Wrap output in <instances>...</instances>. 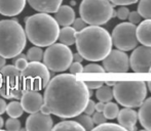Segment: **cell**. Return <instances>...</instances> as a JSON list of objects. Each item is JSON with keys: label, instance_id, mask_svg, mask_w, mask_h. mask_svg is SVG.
I'll use <instances>...</instances> for the list:
<instances>
[{"label": "cell", "instance_id": "6da1fadb", "mask_svg": "<svg viewBox=\"0 0 151 131\" xmlns=\"http://www.w3.org/2000/svg\"><path fill=\"white\" fill-rule=\"evenodd\" d=\"M88 88L73 74H60L48 81L43 103L50 114L67 119L81 114L90 99Z\"/></svg>", "mask_w": 151, "mask_h": 131}, {"label": "cell", "instance_id": "7a4b0ae2", "mask_svg": "<svg viewBox=\"0 0 151 131\" xmlns=\"http://www.w3.org/2000/svg\"><path fill=\"white\" fill-rule=\"evenodd\" d=\"M76 49L83 60L102 61L112 49V38L106 29L90 26L76 33Z\"/></svg>", "mask_w": 151, "mask_h": 131}, {"label": "cell", "instance_id": "3957f363", "mask_svg": "<svg viewBox=\"0 0 151 131\" xmlns=\"http://www.w3.org/2000/svg\"><path fill=\"white\" fill-rule=\"evenodd\" d=\"M25 33L32 44L46 47L59 38L60 27L54 16L45 12H38L25 18Z\"/></svg>", "mask_w": 151, "mask_h": 131}, {"label": "cell", "instance_id": "277c9868", "mask_svg": "<svg viewBox=\"0 0 151 131\" xmlns=\"http://www.w3.org/2000/svg\"><path fill=\"white\" fill-rule=\"evenodd\" d=\"M27 36L23 27L14 20L0 21V56L12 58L25 49Z\"/></svg>", "mask_w": 151, "mask_h": 131}, {"label": "cell", "instance_id": "5b68a950", "mask_svg": "<svg viewBox=\"0 0 151 131\" xmlns=\"http://www.w3.org/2000/svg\"><path fill=\"white\" fill-rule=\"evenodd\" d=\"M113 98L125 108H138L147 96V85L143 81H119L113 85Z\"/></svg>", "mask_w": 151, "mask_h": 131}, {"label": "cell", "instance_id": "8992f818", "mask_svg": "<svg viewBox=\"0 0 151 131\" xmlns=\"http://www.w3.org/2000/svg\"><path fill=\"white\" fill-rule=\"evenodd\" d=\"M114 6L109 0H82L79 6L80 18L88 25L101 26L113 18Z\"/></svg>", "mask_w": 151, "mask_h": 131}, {"label": "cell", "instance_id": "52a82bcc", "mask_svg": "<svg viewBox=\"0 0 151 131\" xmlns=\"http://www.w3.org/2000/svg\"><path fill=\"white\" fill-rule=\"evenodd\" d=\"M25 91L22 74L14 65L0 69V95L7 99H20Z\"/></svg>", "mask_w": 151, "mask_h": 131}, {"label": "cell", "instance_id": "ba28073f", "mask_svg": "<svg viewBox=\"0 0 151 131\" xmlns=\"http://www.w3.org/2000/svg\"><path fill=\"white\" fill-rule=\"evenodd\" d=\"M43 64L52 72H64L73 62V53L63 43H52L43 52Z\"/></svg>", "mask_w": 151, "mask_h": 131}, {"label": "cell", "instance_id": "9c48e42d", "mask_svg": "<svg viewBox=\"0 0 151 131\" xmlns=\"http://www.w3.org/2000/svg\"><path fill=\"white\" fill-rule=\"evenodd\" d=\"M25 90H39L45 88L50 74L46 66L40 62H30L21 72Z\"/></svg>", "mask_w": 151, "mask_h": 131}, {"label": "cell", "instance_id": "30bf717a", "mask_svg": "<svg viewBox=\"0 0 151 131\" xmlns=\"http://www.w3.org/2000/svg\"><path fill=\"white\" fill-rule=\"evenodd\" d=\"M136 25L129 22L118 24L112 32V44L122 51L133 50L139 42L136 36Z\"/></svg>", "mask_w": 151, "mask_h": 131}, {"label": "cell", "instance_id": "8fae6325", "mask_svg": "<svg viewBox=\"0 0 151 131\" xmlns=\"http://www.w3.org/2000/svg\"><path fill=\"white\" fill-rule=\"evenodd\" d=\"M102 61V67L107 73H127L129 69V56L119 49L110 50L109 53Z\"/></svg>", "mask_w": 151, "mask_h": 131}, {"label": "cell", "instance_id": "7c38bea8", "mask_svg": "<svg viewBox=\"0 0 151 131\" xmlns=\"http://www.w3.org/2000/svg\"><path fill=\"white\" fill-rule=\"evenodd\" d=\"M129 67L136 73H147L151 67V46H137L129 56Z\"/></svg>", "mask_w": 151, "mask_h": 131}, {"label": "cell", "instance_id": "4fadbf2b", "mask_svg": "<svg viewBox=\"0 0 151 131\" xmlns=\"http://www.w3.org/2000/svg\"><path fill=\"white\" fill-rule=\"evenodd\" d=\"M54 127V121L50 115L42 113H33L26 120V130L28 131H50Z\"/></svg>", "mask_w": 151, "mask_h": 131}, {"label": "cell", "instance_id": "5bb4252c", "mask_svg": "<svg viewBox=\"0 0 151 131\" xmlns=\"http://www.w3.org/2000/svg\"><path fill=\"white\" fill-rule=\"evenodd\" d=\"M20 99L24 112L29 114L39 112L40 107L43 105V96L36 90H25Z\"/></svg>", "mask_w": 151, "mask_h": 131}, {"label": "cell", "instance_id": "9a60e30c", "mask_svg": "<svg viewBox=\"0 0 151 131\" xmlns=\"http://www.w3.org/2000/svg\"><path fill=\"white\" fill-rule=\"evenodd\" d=\"M116 118L118 124L125 130H137L136 124L138 120V113L132 108H124L120 110Z\"/></svg>", "mask_w": 151, "mask_h": 131}, {"label": "cell", "instance_id": "2e32d148", "mask_svg": "<svg viewBox=\"0 0 151 131\" xmlns=\"http://www.w3.org/2000/svg\"><path fill=\"white\" fill-rule=\"evenodd\" d=\"M26 0H0V14L5 16H16L24 10Z\"/></svg>", "mask_w": 151, "mask_h": 131}, {"label": "cell", "instance_id": "e0dca14e", "mask_svg": "<svg viewBox=\"0 0 151 131\" xmlns=\"http://www.w3.org/2000/svg\"><path fill=\"white\" fill-rule=\"evenodd\" d=\"M29 5L38 12L55 14L61 6L63 0H27Z\"/></svg>", "mask_w": 151, "mask_h": 131}, {"label": "cell", "instance_id": "ac0fdd59", "mask_svg": "<svg viewBox=\"0 0 151 131\" xmlns=\"http://www.w3.org/2000/svg\"><path fill=\"white\" fill-rule=\"evenodd\" d=\"M55 20L59 24V26L66 27L72 25L75 20V11L69 5H61L55 12Z\"/></svg>", "mask_w": 151, "mask_h": 131}, {"label": "cell", "instance_id": "d6986e66", "mask_svg": "<svg viewBox=\"0 0 151 131\" xmlns=\"http://www.w3.org/2000/svg\"><path fill=\"white\" fill-rule=\"evenodd\" d=\"M136 28V36L142 45L151 46V20L145 19V21L139 23Z\"/></svg>", "mask_w": 151, "mask_h": 131}, {"label": "cell", "instance_id": "ffe728a7", "mask_svg": "<svg viewBox=\"0 0 151 131\" xmlns=\"http://www.w3.org/2000/svg\"><path fill=\"white\" fill-rule=\"evenodd\" d=\"M139 108L138 119L142 127L147 130H151V98L145 99Z\"/></svg>", "mask_w": 151, "mask_h": 131}, {"label": "cell", "instance_id": "44dd1931", "mask_svg": "<svg viewBox=\"0 0 151 131\" xmlns=\"http://www.w3.org/2000/svg\"><path fill=\"white\" fill-rule=\"evenodd\" d=\"M76 30L73 27L70 26H66L64 27L62 30H60L59 33V38L61 43L65 44L67 46L73 45L75 44V40H76Z\"/></svg>", "mask_w": 151, "mask_h": 131}, {"label": "cell", "instance_id": "7402d4cb", "mask_svg": "<svg viewBox=\"0 0 151 131\" xmlns=\"http://www.w3.org/2000/svg\"><path fill=\"white\" fill-rule=\"evenodd\" d=\"M96 96L99 101L108 103V101H111L113 98V90L110 88V86L102 85L101 87L98 88L97 92H96Z\"/></svg>", "mask_w": 151, "mask_h": 131}, {"label": "cell", "instance_id": "603a6c76", "mask_svg": "<svg viewBox=\"0 0 151 131\" xmlns=\"http://www.w3.org/2000/svg\"><path fill=\"white\" fill-rule=\"evenodd\" d=\"M5 112L7 113V115L9 117L12 118H20L21 116L24 113V110H23V107L21 105V103L17 100L10 101L8 105H6V110Z\"/></svg>", "mask_w": 151, "mask_h": 131}, {"label": "cell", "instance_id": "cb8c5ba5", "mask_svg": "<svg viewBox=\"0 0 151 131\" xmlns=\"http://www.w3.org/2000/svg\"><path fill=\"white\" fill-rule=\"evenodd\" d=\"M52 130H77V131H83V127L77 123L76 121H62L58 123L56 126L52 127Z\"/></svg>", "mask_w": 151, "mask_h": 131}, {"label": "cell", "instance_id": "d4e9b609", "mask_svg": "<svg viewBox=\"0 0 151 131\" xmlns=\"http://www.w3.org/2000/svg\"><path fill=\"white\" fill-rule=\"evenodd\" d=\"M118 112H119V108H118L117 103H114L112 101H108L105 103V108H104L103 114L108 120H113L117 117Z\"/></svg>", "mask_w": 151, "mask_h": 131}, {"label": "cell", "instance_id": "484cf974", "mask_svg": "<svg viewBox=\"0 0 151 131\" xmlns=\"http://www.w3.org/2000/svg\"><path fill=\"white\" fill-rule=\"evenodd\" d=\"M138 12L142 18L151 20V0H140L138 4Z\"/></svg>", "mask_w": 151, "mask_h": 131}, {"label": "cell", "instance_id": "4316f807", "mask_svg": "<svg viewBox=\"0 0 151 131\" xmlns=\"http://www.w3.org/2000/svg\"><path fill=\"white\" fill-rule=\"evenodd\" d=\"M42 56H43V51L39 46L36 45L34 47H31L26 54V58L29 62H41Z\"/></svg>", "mask_w": 151, "mask_h": 131}, {"label": "cell", "instance_id": "83f0119b", "mask_svg": "<svg viewBox=\"0 0 151 131\" xmlns=\"http://www.w3.org/2000/svg\"><path fill=\"white\" fill-rule=\"evenodd\" d=\"M74 118H75V121L83 127L84 130H93V127H95L93 121L90 115H86H86H80L79 114V115Z\"/></svg>", "mask_w": 151, "mask_h": 131}, {"label": "cell", "instance_id": "f1b7e54d", "mask_svg": "<svg viewBox=\"0 0 151 131\" xmlns=\"http://www.w3.org/2000/svg\"><path fill=\"white\" fill-rule=\"evenodd\" d=\"M14 58H16L14 60V66L19 71L22 72L23 70L27 67V65H28V60H27V58H26V54H23L22 52H21L20 54L16 56Z\"/></svg>", "mask_w": 151, "mask_h": 131}, {"label": "cell", "instance_id": "f546056e", "mask_svg": "<svg viewBox=\"0 0 151 131\" xmlns=\"http://www.w3.org/2000/svg\"><path fill=\"white\" fill-rule=\"evenodd\" d=\"M93 130H116V131H122L125 130L123 127H121L119 124H114V123H107L104 122L102 124H99L96 127H93Z\"/></svg>", "mask_w": 151, "mask_h": 131}, {"label": "cell", "instance_id": "4dcf8cb0", "mask_svg": "<svg viewBox=\"0 0 151 131\" xmlns=\"http://www.w3.org/2000/svg\"><path fill=\"white\" fill-rule=\"evenodd\" d=\"M5 128L7 130H12L17 131L21 129V122L18 120V118H12L10 117L7 121L5 122Z\"/></svg>", "mask_w": 151, "mask_h": 131}, {"label": "cell", "instance_id": "1f68e13d", "mask_svg": "<svg viewBox=\"0 0 151 131\" xmlns=\"http://www.w3.org/2000/svg\"><path fill=\"white\" fill-rule=\"evenodd\" d=\"M82 73H105V70L98 64H88L83 68Z\"/></svg>", "mask_w": 151, "mask_h": 131}, {"label": "cell", "instance_id": "d6a6232c", "mask_svg": "<svg viewBox=\"0 0 151 131\" xmlns=\"http://www.w3.org/2000/svg\"><path fill=\"white\" fill-rule=\"evenodd\" d=\"M129 14V10L127 7V5H120V7L117 8V10H116V18H118L121 21H124L127 19Z\"/></svg>", "mask_w": 151, "mask_h": 131}, {"label": "cell", "instance_id": "836d02e7", "mask_svg": "<svg viewBox=\"0 0 151 131\" xmlns=\"http://www.w3.org/2000/svg\"><path fill=\"white\" fill-rule=\"evenodd\" d=\"M93 121L95 125H99V124H102L104 122H106V117L104 116L103 112H96V113L93 114Z\"/></svg>", "mask_w": 151, "mask_h": 131}, {"label": "cell", "instance_id": "e575fe53", "mask_svg": "<svg viewBox=\"0 0 151 131\" xmlns=\"http://www.w3.org/2000/svg\"><path fill=\"white\" fill-rule=\"evenodd\" d=\"M127 19H129V23H132V24H134V25H137V24H139V23L141 22L142 16L137 10V11H129Z\"/></svg>", "mask_w": 151, "mask_h": 131}, {"label": "cell", "instance_id": "d590c367", "mask_svg": "<svg viewBox=\"0 0 151 131\" xmlns=\"http://www.w3.org/2000/svg\"><path fill=\"white\" fill-rule=\"evenodd\" d=\"M69 71H70V74H79V73H82L83 71V67H82L81 63H78V62H73L71 63L69 67Z\"/></svg>", "mask_w": 151, "mask_h": 131}, {"label": "cell", "instance_id": "8d00e7d4", "mask_svg": "<svg viewBox=\"0 0 151 131\" xmlns=\"http://www.w3.org/2000/svg\"><path fill=\"white\" fill-rule=\"evenodd\" d=\"M72 25H73V28L76 30V32H79V31H81L83 28H86L88 24H86V23L84 22L81 18H78V19H75V20L73 21Z\"/></svg>", "mask_w": 151, "mask_h": 131}, {"label": "cell", "instance_id": "74e56055", "mask_svg": "<svg viewBox=\"0 0 151 131\" xmlns=\"http://www.w3.org/2000/svg\"><path fill=\"white\" fill-rule=\"evenodd\" d=\"M96 111V103L93 100H91V99H88V103H86V108H84L83 112L86 114V115H93V113H95Z\"/></svg>", "mask_w": 151, "mask_h": 131}, {"label": "cell", "instance_id": "f35d334b", "mask_svg": "<svg viewBox=\"0 0 151 131\" xmlns=\"http://www.w3.org/2000/svg\"><path fill=\"white\" fill-rule=\"evenodd\" d=\"M114 5H132V4L137 3L139 0H109Z\"/></svg>", "mask_w": 151, "mask_h": 131}, {"label": "cell", "instance_id": "ab89813d", "mask_svg": "<svg viewBox=\"0 0 151 131\" xmlns=\"http://www.w3.org/2000/svg\"><path fill=\"white\" fill-rule=\"evenodd\" d=\"M86 85V87L88 88V89H98L99 87H101L102 85H104V82L102 81H86L84 82Z\"/></svg>", "mask_w": 151, "mask_h": 131}, {"label": "cell", "instance_id": "60d3db41", "mask_svg": "<svg viewBox=\"0 0 151 131\" xmlns=\"http://www.w3.org/2000/svg\"><path fill=\"white\" fill-rule=\"evenodd\" d=\"M6 110V103L5 100H4L3 98H0V115H2V114L5 112Z\"/></svg>", "mask_w": 151, "mask_h": 131}, {"label": "cell", "instance_id": "b9f144b4", "mask_svg": "<svg viewBox=\"0 0 151 131\" xmlns=\"http://www.w3.org/2000/svg\"><path fill=\"white\" fill-rule=\"evenodd\" d=\"M104 108H105V103L103 101H99L98 103H96V111L97 112H103Z\"/></svg>", "mask_w": 151, "mask_h": 131}, {"label": "cell", "instance_id": "7bdbcfd3", "mask_svg": "<svg viewBox=\"0 0 151 131\" xmlns=\"http://www.w3.org/2000/svg\"><path fill=\"white\" fill-rule=\"evenodd\" d=\"M39 111H40V113L45 114V115H50V110H48V108L46 107V105H44V103L41 105V107H40V110H39Z\"/></svg>", "mask_w": 151, "mask_h": 131}, {"label": "cell", "instance_id": "ee69618b", "mask_svg": "<svg viewBox=\"0 0 151 131\" xmlns=\"http://www.w3.org/2000/svg\"><path fill=\"white\" fill-rule=\"evenodd\" d=\"M73 61L74 62H78V63H81L82 61H83V58H82L81 56H80L79 53H74L73 54Z\"/></svg>", "mask_w": 151, "mask_h": 131}, {"label": "cell", "instance_id": "f6af8a7d", "mask_svg": "<svg viewBox=\"0 0 151 131\" xmlns=\"http://www.w3.org/2000/svg\"><path fill=\"white\" fill-rule=\"evenodd\" d=\"M5 64H6V58H3L2 56H0V69H2L5 66Z\"/></svg>", "mask_w": 151, "mask_h": 131}, {"label": "cell", "instance_id": "bcb514c9", "mask_svg": "<svg viewBox=\"0 0 151 131\" xmlns=\"http://www.w3.org/2000/svg\"><path fill=\"white\" fill-rule=\"evenodd\" d=\"M3 125H4V121H3V119H2L1 116H0V129H2Z\"/></svg>", "mask_w": 151, "mask_h": 131}, {"label": "cell", "instance_id": "7dc6e473", "mask_svg": "<svg viewBox=\"0 0 151 131\" xmlns=\"http://www.w3.org/2000/svg\"><path fill=\"white\" fill-rule=\"evenodd\" d=\"M114 84H115V82L114 81H107L106 82V85H108V86H113Z\"/></svg>", "mask_w": 151, "mask_h": 131}, {"label": "cell", "instance_id": "c3c4849f", "mask_svg": "<svg viewBox=\"0 0 151 131\" xmlns=\"http://www.w3.org/2000/svg\"><path fill=\"white\" fill-rule=\"evenodd\" d=\"M147 87H148V89H149V91L151 92V81L148 82V84H147Z\"/></svg>", "mask_w": 151, "mask_h": 131}, {"label": "cell", "instance_id": "681fc988", "mask_svg": "<svg viewBox=\"0 0 151 131\" xmlns=\"http://www.w3.org/2000/svg\"><path fill=\"white\" fill-rule=\"evenodd\" d=\"M148 72H149V73H151V67L149 68V71H148Z\"/></svg>", "mask_w": 151, "mask_h": 131}]
</instances>
